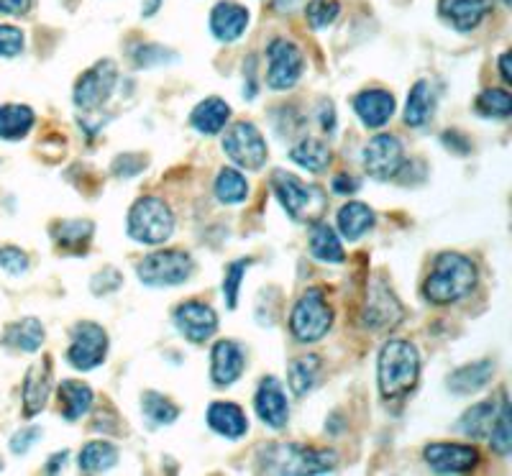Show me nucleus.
Masks as SVG:
<instances>
[{
    "instance_id": "40",
    "label": "nucleus",
    "mask_w": 512,
    "mask_h": 476,
    "mask_svg": "<svg viewBox=\"0 0 512 476\" xmlns=\"http://www.w3.org/2000/svg\"><path fill=\"white\" fill-rule=\"evenodd\" d=\"M341 13L338 0H310L305 6V21L313 31H323L333 24Z\"/></svg>"
},
{
    "instance_id": "45",
    "label": "nucleus",
    "mask_w": 512,
    "mask_h": 476,
    "mask_svg": "<svg viewBox=\"0 0 512 476\" xmlns=\"http://www.w3.org/2000/svg\"><path fill=\"white\" fill-rule=\"evenodd\" d=\"M121 285H123L121 272L113 267H105L103 272H98L93 277V282H90V290H93L98 297H105V295H111V292H116Z\"/></svg>"
},
{
    "instance_id": "5",
    "label": "nucleus",
    "mask_w": 512,
    "mask_h": 476,
    "mask_svg": "<svg viewBox=\"0 0 512 476\" xmlns=\"http://www.w3.org/2000/svg\"><path fill=\"white\" fill-rule=\"evenodd\" d=\"M126 231L131 241L144 246H162L175 233V213L162 198L146 195L128 210Z\"/></svg>"
},
{
    "instance_id": "44",
    "label": "nucleus",
    "mask_w": 512,
    "mask_h": 476,
    "mask_svg": "<svg viewBox=\"0 0 512 476\" xmlns=\"http://www.w3.org/2000/svg\"><path fill=\"white\" fill-rule=\"evenodd\" d=\"M167 62H175V54H169V49L157 47V44H144V47L134 49L136 67H157V64Z\"/></svg>"
},
{
    "instance_id": "52",
    "label": "nucleus",
    "mask_w": 512,
    "mask_h": 476,
    "mask_svg": "<svg viewBox=\"0 0 512 476\" xmlns=\"http://www.w3.org/2000/svg\"><path fill=\"white\" fill-rule=\"evenodd\" d=\"M67 456H70V453L67 451H59V453H54L52 459H49V464H47V471L49 474H54V471H59L64 466V461H67Z\"/></svg>"
},
{
    "instance_id": "16",
    "label": "nucleus",
    "mask_w": 512,
    "mask_h": 476,
    "mask_svg": "<svg viewBox=\"0 0 512 476\" xmlns=\"http://www.w3.org/2000/svg\"><path fill=\"white\" fill-rule=\"evenodd\" d=\"M254 410L267 428H285L287 420H290V402H287V395L285 389H282L280 379L264 377L262 382H259L254 395Z\"/></svg>"
},
{
    "instance_id": "10",
    "label": "nucleus",
    "mask_w": 512,
    "mask_h": 476,
    "mask_svg": "<svg viewBox=\"0 0 512 476\" xmlns=\"http://www.w3.org/2000/svg\"><path fill=\"white\" fill-rule=\"evenodd\" d=\"M108 356V333L98 323L82 320L72 328V341L67 349V364L77 372H93Z\"/></svg>"
},
{
    "instance_id": "1",
    "label": "nucleus",
    "mask_w": 512,
    "mask_h": 476,
    "mask_svg": "<svg viewBox=\"0 0 512 476\" xmlns=\"http://www.w3.org/2000/svg\"><path fill=\"white\" fill-rule=\"evenodd\" d=\"M479 285V269L477 264L464 254L456 251H443L433 259L431 272L423 282V297L431 305L446 308L461 302L464 297L472 295Z\"/></svg>"
},
{
    "instance_id": "28",
    "label": "nucleus",
    "mask_w": 512,
    "mask_h": 476,
    "mask_svg": "<svg viewBox=\"0 0 512 476\" xmlns=\"http://www.w3.org/2000/svg\"><path fill=\"white\" fill-rule=\"evenodd\" d=\"M44 336H47V331L41 326V320L21 318L6 328L3 346L13 351H24V354H36L44 343Z\"/></svg>"
},
{
    "instance_id": "31",
    "label": "nucleus",
    "mask_w": 512,
    "mask_h": 476,
    "mask_svg": "<svg viewBox=\"0 0 512 476\" xmlns=\"http://www.w3.org/2000/svg\"><path fill=\"white\" fill-rule=\"evenodd\" d=\"M290 159L305 172H313V175H320V172H326L333 162V154L326 144L320 139H300L295 146L290 149Z\"/></svg>"
},
{
    "instance_id": "29",
    "label": "nucleus",
    "mask_w": 512,
    "mask_h": 476,
    "mask_svg": "<svg viewBox=\"0 0 512 476\" xmlns=\"http://www.w3.org/2000/svg\"><path fill=\"white\" fill-rule=\"evenodd\" d=\"M95 226L90 221H57L52 226L54 244L72 256H80L93 241Z\"/></svg>"
},
{
    "instance_id": "14",
    "label": "nucleus",
    "mask_w": 512,
    "mask_h": 476,
    "mask_svg": "<svg viewBox=\"0 0 512 476\" xmlns=\"http://www.w3.org/2000/svg\"><path fill=\"white\" fill-rule=\"evenodd\" d=\"M175 326L190 343H205L216 336L218 315L205 302L187 300L182 305H177Z\"/></svg>"
},
{
    "instance_id": "8",
    "label": "nucleus",
    "mask_w": 512,
    "mask_h": 476,
    "mask_svg": "<svg viewBox=\"0 0 512 476\" xmlns=\"http://www.w3.org/2000/svg\"><path fill=\"white\" fill-rule=\"evenodd\" d=\"M223 151H226V157L231 159L236 167L249 169V172L262 169L269 157L267 139H264L262 131L249 121H239L228 128L226 136H223Z\"/></svg>"
},
{
    "instance_id": "19",
    "label": "nucleus",
    "mask_w": 512,
    "mask_h": 476,
    "mask_svg": "<svg viewBox=\"0 0 512 476\" xmlns=\"http://www.w3.org/2000/svg\"><path fill=\"white\" fill-rule=\"evenodd\" d=\"M249 21L251 16L246 6H241L236 0H221L210 11V34L223 41V44H233V41H239L246 34Z\"/></svg>"
},
{
    "instance_id": "55",
    "label": "nucleus",
    "mask_w": 512,
    "mask_h": 476,
    "mask_svg": "<svg viewBox=\"0 0 512 476\" xmlns=\"http://www.w3.org/2000/svg\"><path fill=\"white\" fill-rule=\"evenodd\" d=\"M297 3H300V0H272L274 11H280V13H290Z\"/></svg>"
},
{
    "instance_id": "54",
    "label": "nucleus",
    "mask_w": 512,
    "mask_h": 476,
    "mask_svg": "<svg viewBox=\"0 0 512 476\" xmlns=\"http://www.w3.org/2000/svg\"><path fill=\"white\" fill-rule=\"evenodd\" d=\"M159 6H162V0H141V13L144 16H154L159 11Z\"/></svg>"
},
{
    "instance_id": "17",
    "label": "nucleus",
    "mask_w": 512,
    "mask_h": 476,
    "mask_svg": "<svg viewBox=\"0 0 512 476\" xmlns=\"http://www.w3.org/2000/svg\"><path fill=\"white\" fill-rule=\"evenodd\" d=\"M246 369V351L236 341H218L210 351V379L216 387H231L241 379Z\"/></svg>"
},
{
    "instance_id": "2",
    "label": "nucleus",
    "mask_w": 512,
    "mask_h": 476,
    "mask_svg": "<svg viewBox=\"0 0 512 476\" xmlns=\"http://www.w3.org/2000/svg\"><path fill=\"white\" fill-rule=\"evenodd\" d=\"M420 379V354L415 343L392 338L382 346L377 361L379 392L387 402L402 400L415 389Z\"/></svg>"
},
{
    "instance_id": "49",
    "label": "nucleus",
    "mask_w": 512,
    "mask_h": 476,
    "mask_svg": "<svg viewBox=\"0 0 512 476\" xmlns=\"http://www.w3.org/2000/svg\"><path fill=\"white\" fill-rule=\"evenodd\" d=\"M34 0H0V16H26Z\"/></svg>"
},
{
    "instance_id": "4",
    "label": "nucleus",
    "mask_w": 512,
    "mask_h": 476,
    "mask_svg": "<svg viewBox=\"0 0 512 476\" xmlns=\"http://www.w3.org/2000/svg\"><path fill=\"white\" fill-rule=\"evenodd\" d=\"M272 190L290 215L297 223H315L328 208V195L318 185H308L297 175L277 169L272 175Z\"/></svg>"
},
{
    "instance_id": "39",
    "label": "nucleus",
    "mask_w": 512,
    "mask_h": 476,
    "mask_svg": "<svg viewBox=\"0 0 512 476\" xmlns=\"http://www.w3.org/2000/svg\"><path fill=\"white\" fill-rule=\"evenodd\" d=\"M489 446L497 456H510L512 451V430H510V402H507L505 392H502V402L497 407V415H495V423H492V430H489Z\"/></svg>"
},
{
    "instance_id": "15",
    "label": "nucleus",
    "mask_w": 512,
    "mask_h": 476,
    "mask_svg": "<svg viewBox=\"0 0 512 476\" xmlns=\"http://www.w3.org/2000/svg\"><path fill=\"white\" fill-rule=\"evenodd\" d=\"M423 459L438 474H464L479 464V451L466 443H431L423 448Z\"/></svg>"
},
{
    "instance_id": "11",
    "label": "nucleus",
    "mask_w": 512,
    "mask_h": 476,
    "mask_svg": "<svg viewBox=\"0 0 512 476\" xmlns=\"http://www.w3.org/2000/svg\"><path fill=\"white\" fill-rule=\"evenodd\" d=\"M118 82V67L111 59H103L95 67H90L88 72H82V77L75 85V105L85 113L100 111L108 100H111L113 90H116Z\"/></svg>"
},
{
    "instance_id": "41",
    "label": "nucleus",
    "mask_w": 512,
    "mask_h": 476,
    "mask_svg": "<svg viewBox=\"0 0 512 476\" xmlns=\"http://www.w3.org/2000/svg\"><path fill=\"white\" fill-rule=\"evenodd\" d=\"M249 267H251L249 259H239V262H231L226 267V277H223V297H226V305L231 310L239 305L241 282H244V274Z\"/></svg>"
},
{
    "instance_id": "32",
    "label": "nucleus",
    "mask_w": 512,
    "mask_h": 476,
    "mask_svg": "<svg viewBox=\"0 0 512 476\" xmlns=\"http://www.w3.org/2000/svg\"><path fill=\"white\" fill-rule=\"evenodd\" d=\"M36 116L29 105L6 103L0 105V139L3 141H21L29 136L34 128Z\"/></svg>"
},
{
    "instance_id": "42",
    "label": "nucleus",
    "mask_w": 512,
    "mask_h": 476,
    "mask_svg": "<svg viewBox=\"0 0 512 476\" xmlns=\"http://www.w3.org/2000/svg\"><path fill=\"white\" fill-rule=\"evenodd\" d=\"M26 47V39H24V31L16 29L11 24H0V57L3 59H13L18 54L24 52Z\"/></svg>"
},
{
    "instance_id": "27",
    "label": "nucleus",
    "mask_w": 512,
    "mask_h": 476,
    "mask_svg": "<svg viewBox=\"0 0 512 476\" xmlns=\"http://www.w3.org/2000/svg\"><path fill=\"white\" fill-rule=\"evenodd\" d=\"M336 221L338 233H341L346 241H359V238H364L372 231L374 223H377V215H374V210L369 208V205L351 200V203H346L344 208L338 210Z\"/></svg>"
},
{
    "instance_id": "9",
    "label": "nucleus",
    "mask_w": 512,
    "mask_h": 476,
    "mask_svg": "<svg viewBox=\"0 0 512 476\" xmlns=\"http://www.w3.org/2000/svg\"><path fill=\"white\" fill-rule=\"evenodd\" d=\"M305 70V54L290 39H272L267 44V85L272 90H292Z\"/></svg>"
},
{
    "instance_id": "3",
    "label": "nucleus",
    "mask_w": 512,
    "mask_h": 476,
    "mask_svg": "<svg viewBox=\"0 0 512 476\" xmlns=\"http://www.w3.org/2000/svg\"><path fill=\"white\" fill-rule=\"evenodd\" d=\"M338 466V453L331 448H305L295 443H274L264 448L259 469L267 474H328Z\"/></svg>"
},
{
    "instance_id": "46",
    "label": "nucleus",
    "mask_w": 512,
    "mask_h": 476,
    "mask_svg": "<svg viewBox=\"0 0 512 476\" xmlns=\"http://www.w3.org/2000/svg\"><path fill=\"white\" fill-rule=\"evenodd\" d=\"M39 438H41V428H36V425L21 428L16 436L11 438V451L16 453V456H24V453H29L31 448L36 446V441H39Z\"/></svg>"
},
{
    "instance_id": "50",
    "label": "nucleus",
    "mask_w": 512,
    "mask_h": 476,
    "mask_svg": "<svg viewBox=\"0 0 512 476\" xmlns=\"http://www.w3.org/2000/svg\"><path fill=\"white\" fill-rule=\"evenodd\" d=\"M318 118H320V128H323L326 134H333V131H336V108H333L331 100H323V103H320Z\"/></svg>"
},
{
    "instance_id": "22",
    "label": "nucleus",
    "mask_w": 512,
    "mask_h": 476,
    "mask_svg": "<svg viewBox=\"0 0 512 476\" xmlns=\"http://www.w3.org/2000/svg\"><path fill=\"white\" fill-rule=\"evenodd\" d=\"M52 392V364L47 359L34 364L24 379V415L34 418L44 410Z\"/></svg>"
},
{
    "instance_id": "26",
    "label": "nucleus",
    "mask_w": 512,
    "mask_h": 476,
    "mask_svg": "<svg viewBox=\"0 0 512 476\" xmlns=\"http://www.w3.org/2000/svg\"><path fill=\"white\" fill-rule=\"evenodd\" d=\"M308 244H310V254H313L318 262H326V264L346 262V251H344V244H341V236H338L328 223L315 221L313 226H310Z\"/></svg>"
},
{
    "instance_id": "33",
    "label": "nucleus",
    "mask_w": 512,
    "mask_h": 476,
    "mask_svg": "<svg viewBox=\"0 0 512 476\" xmlns=\"http://www.w3.org/2000/svg\"><path fill=\"white\" fill-rule=\"evenodd\" d=\"M320 369H323V361L320 356L308 354V356H297V359L290 361V369H287V384H290L292 395L305 397L310 395L318 384Z\"/></svg>"
},
{
    "instance_id": "21",
    "label": "nucleus",
    "mask_w": 512,
    "mask_h": 476,
    "mask_svg": "<svg viewBox=\"0 0 512 476\" xmlns=\"http://www.w3.org/2000/svg\"><path fill=\"white\" fill-rule=\"evenodd\" d=\"M205 420H208L210 430L218 433L226 441H239L249 433V420H246V413L239 405L233 402H213L205 413Z\"/></svg>"
},
{
    "instance_id": "53",
    "label": "nucleus",
    "mask_w": 512,
    "mask_h": 476,
    "mask_svg": "<svg viewBox=\"0 0 512 476\" xmlns=\"http://www.w3.org/2000/svg\"><path fill=\"white\" fill-rule=\"evenodd\" d=\"M500 77H502V82H505V85H510L512 82V75H510V54H502L500 57Z\"/></svg>"
},
{
    "instance_id": "18",
    "label": "nucleus",
    "mask_w": 512,
    "mask_h": 476,
    "mask_svg": "<svg viewBox=\"0 0 512 476\" xmlns=\"http://www.w3.org/2000/svg\"><path fill=\"white\" fill-rule=\"evenodd\" d=\"M438 13L451 29L469 34L492 13V0H438Z\"/></svg>"
},
{
    "instance_id": "48",
    "label": "nucleus",
    "mask_w": 512,
    "mask_h": 476,
    "mask_svg": "<svg viewBox=\"0 0 512 476\" xmlns=\"http://www.w3.org/2000/svg\"><path fill=\"white\" fill-rule=\"evenodd\" d=\"M359 187H361V182L356 180L354 175H336L331 180V190L336 192V195H354V192H359Z\"/></svg>"
},
{
    "instance_id": "13",
    "label": "nucleus",
    "mask_w": 512,
    "mask_h": 476,
    "mask_svg": "<svg viewBox=\"0 0 512 476\" xmlns=\"http://www.w3.org/2000/svg\"><path fill=\"white\" fill-rule=\"evenodd\" d=\"M364 172H367L372 180L387 182L395 180L397 175L405 167V149H402V141L392 134H377L367 141L364 146Z\"/></svg>"
},
{
    "instance_id": "43",
    "label": "nucleus",
    "mask_w": 512,
    "mask_h": 476,
    "mask_svg": "<svg viewBox=\"0 0 512 476\" xmlns=\"http://www.w3.org/2000/svg\"><path fill=\"white\" fill-rule=\"evenodd\" d=\"M0 269L11 274V277H21V274L29 272V256L18 246H3L0 249Z\"/></svg>"
},
{
    "instance_id": "37",
    "label": "nucleus",
    "mask_w": 512,
    "mask_h": 476,
    "mask_svg": "<svg viewBox=\"0 0 512 476\" xmlns=\"http://www.w3.org/2000/svg\"><path fill=\"white\" fill-rule=\"evenodd\" d=\"M141 413L149 420V425L164 428V425H172L180 418V407L169 397L159 395V392H144V397H141Z\"/></svg>"
},
{
    "instance_id": "6",
    "label": "nucleus",
    "mask_w": 512,
    "mask_h": 476,
    "mask_svg": "<svg viewBox=\"0 0 512 476\" xmlns=\"http://www.w3.org/2000/svg\"><path fill=\"white\" fill-rule=\"evenodd\" d=\"M333 305L328 302L323 287H310L297 297L290 313V333L297 343H318L333 328Z\"/></svg>"
},
{
    "instance_id": "7",
    "label": "nucleus",
    "mask_w": 512,
    "mask_h": 476,
    "mask_svg": "<svg viewBox=\"0 0 512 476\" xmlns=\"http://www.w3.org/2000/svg\"><path fill=\"white\" fill-rule=\"evenodd\" d=\"M195 272V259L182 249H164L144 256L136 267L141 285L146 287H177L185 285Z\"/></svg>"
},
{
    "instance_id": "30",
    "label": "nucleus",
    "mask_w": 512,
    "mask_h": 476,
    "mask_svg": "<svg viewBox=\"0 0 512 476\" xmlns=\"http://www.w3.org/2000/svg\"><path fill=\"white\" fill-rule=\"evenodd\" d=\"M433 111H436V93H433V85L428 80H418L408 95L402 121L413 128H420L431 121Z\"/></svg>"
},
{
    "instance_id": "47",
    "label": "nucleus",
    "mask_w": 512,
    "mask_h": 476,
    "mask_svg": "<svg viewBox=\"0 0 512 476\" xmlns=\"http://www.w3.org/2000/svg\"><path fill=\"white\" fill-rule=\"evenodd\" d=\"M146 167V159L141 154H121V157L113 162V172L118 177H136L141 169Z\"/></svg>"
},
{
    "instance_id": "57",
    "label": "nucleus",
    "mask_w": 512,
    "mask_h": 476,
    "mask_svg": "<svg viewBox=\"0 0 512 476\" xmlns=\"http://www.w3.org/2000/svg\"><path fill=\"white\" fill-rule=\"evenodd\" d=\"M0 469H3V461H0Z\"/></svg>"
},
{
    "instance_id": "56",
    "label": "nucleus",
    "mask_w": 512,
    "mask_h": 476,
    "mask_svg": "<svg viewBox=\"0 0 512 476\" xmlns=\"http://www.w3.org/2000/svg\"><path fill=\"white\" fill-rule=\"evenodd\" d=\"M502 6H510V0H502Z\"/></svg>"
},
{
    "instance_id": "12",
    "label": "nucleus",
    "mask_w": 512,
    "mask_h": 476,
    "mask_svg": "<svg viewBox=\"0 0 512 476\" xmlns=\"http://www.w3.org/2000/svg\"><path fill=\"white\" fill-rule=\"evenodd\" d=\"M402 315H405V308L395 297V292L387 287L384 279H374L367 290V300L361 305V323H364V328L374 333L392 331V328L402 323Z\"/></svg>"
},
{
    "instance_id": "38",
    "label": "nucleus",
    "mask_w": 512,
    "mask_h": 476,
    "mask_svg": "<svg viewBox=\"0 0 512 476\" xmlns=\"http://www.w3.org/2000/svg\"><path fill=\"white\" fill-rule=\"evenodd\" d=\"M474 111L482 118H510L512 98L505 88H487L474 100Z\"/></svg>"
},
{
    "instance_id": "24",
    "label": "nucleus",
    "mask_w": 512,
    "mask_h": 476,
    "mask_svg": "<svg viewBox=\"0 0 512 476\" xmlns=\"http://www.w3.org/2000/svg\"><path fill=\"white\" fill-rule=\"evenodd\" d=\"M57 397L62 418L67 420V423H75L82 415H88L95 400L90 384L80 382V379H64L57 389Z\"/></svg>"
},
{
    "instance_id": "23",
    "label": "nucleus",
    "mask_w": 512,
    "mask_h": 476,
    "mask_svg": "<svg viewBox=\"0 0 512 476\" xmlns=\"http://www.w3.org/2000/svg\"><path fill=\"white\" fill-rule=\"evenodd\" d=\"M495 377V361H474V364H466L456 372L448 374V392L456 397H469L477 395L479 389H484L489 384V379Z\"/></svg>"
},
{
    "instance_id": "35",
    "label": "nucleus",
    "mask_w": 512,
    "mask_h": 476,
    "mask_svg": "<svg viewBox=\"0 0 512 476\" xmlns=\"http://www.w3.org/2000/svg\"><path fill=\"white\" fill-rule=\"evenodd\" d=\"M497 415V405L492 400H484L472 405L461 415L459 430L464 433L466 438H472V441H482V438L489 436V430H492V423H495Z\"/></svg>"
},
{
    "instance_id": "36",
    "label": "nucleus",
    "mask_w": 512,
    "mask_h": 476,
    "mask_svg": "<svg viewBox=\"0 0 512 476\" xmlns=\"http://www.w3.org/2000/svg\"><path fill=\"white\" fill-rule=\"evenodd\" d=\"M216 198L226 205H241L249 198V180L241 169L223 167L216 177Z\"/></svg>"
},
{
    "instance_id": "25",
    "label": "nucleus",
    "mask_w": 512,
    "mask_h": 476,
    "mask_svg": "<svg viewBox=\"0 0 512 476\" xmlns=\"http://www.w3.org/2000/svg\"><path fill=\"white\" fill-rule=\"evenodd\" d=\"M228 121H231V105H228L223 98L200 100L190 113L192 128L203 136L221 134Z\"/></svg>"
},
{
    "instance_id": "51",
    "label": "nucleus",
    "mask_w": 512,
    "mask_h": 476,
    "mask_svg": "<svg viewBox=\"0 0 512 476\" xmlns=\"http://www.w3.org/2000/svg\"><path fill=\"white\" fill-rule=\"evenodd\" d=\"M443 144L451 151H456V154H461V157L469 151V141H466L459 131H446V134H443Z\"/></svg>"
},
{
    "instance_id": "34",
    "label": "nucleus",
    "mask_w": 512,
    "mask_h": 476,
    "mask_svg": "<svg viewBox=\"0 0 512 476\" xmlns=\"http://www.w3.org/2000/svg\"><path fill=\"white\" fill-rule=\"evenodd\" d=\"M118 464V448L111 441H90L80 448L77 469L85 474H103Z\"/></svg>"
},
{
    "instance_id": "20",
    "label": "nucleus",
    "mask_w": 512,
    "mask_h": 476,
    "mask_svg": "<svg viewBox=\"0 0 512 476\" xmlns=\"http://www.w3.org/2000/svg\"><path fill=\"white\" fill-rule=\"evenodd\" d=\"M397 100L390 90H361L354 98V113L364 128H382L392 121Z\"/></svg>"
}]
</instances>
